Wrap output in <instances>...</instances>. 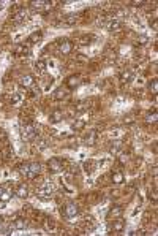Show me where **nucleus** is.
I'll return each instance as SVG.
<instances>
[{
    "label": "nucleus",
    "mask_w": 158,
    "mask_h": 236,
    "mask_svg": "<svg viewBox=\"0 0 158 236\" xmlns=\"http://www.w3.org/2000/svg\"><path fill=\"white\" fill-rule=\"evenodd\" d=\"M40 171H41V165L36 163V162H33V163H25V165L21 167V173H22L27 179H35V178L40 174Z\"/></svg>",
    "instance_id": "obj_1"
},
{
    "label": "nucleus",
    "mask_w": 158,
    "mask_h": 236,
    "mask_svg": "<svg viewBox=\"0 0 158 236\" xmlns=\"http://www.w3.org/2000/svg\"><path fill=\"white\" fill-rule=\"evenodd\" d=\"M21 135H22V140L24 141H32V140H35V136L38 135V129H36V125L35 124H25V125H22V130H21Z\"/></svg>",
    "instance_id": "obj_2"
},
{
    "label": "nucleus",
    "mask_w": 158,
    "mask_h": 236,
    "mask_svg": "<svg viewBox=\"0 0 158 236\" xmlns=\"http://www.w3.org/2000/svg\"><path fill=\"white\" fill-rule=\"evenodd\" d=\"M62 214H63V217H66V219H73V217H76V216L79 214V208H77L76 203H68V205L63 206Z\"/></svg>",
    "instance_id": "obj_3"
},
{
    "label": "nucleus",
    "mask_w": 158,
    "mask_h": 236,
    "mask_svg": "<svg viewBox=\"0 0 158 236\" xmlns=\"http://www.w3.org/2000/svg\"><path fill=\"white\" fill-rule=\"evenodd\" d=\"M48 167H49V171H52V173H59L60 170H62V160L60 159H51L49 162H48Z\"/></svg>",
    "instance_id": "obj_4"
},
{
    "label": "nucleus",
    "mask_w": 158,
    "mask_h": 236,
    "mask_svg": "<svg viewBox=\"0 0 158 236\" xmlns=\"http://www.w3.org/2000/svg\"><path fill=\"white\" fill-rule=\"evenodd\" d=\"M33 76L32 74H24V76H21V80H19V86L21 87H32L33 86Z\"/></svg>",
    "instance_id": "obj_5"
},
{
    "label": "nucleus",
    "mask_w": 158,
    "mask_h": 236,
    "mask_svg": "<svg viewBox=\"0 0 158 236\" xmlns=\"http://www.w3.org/2000/svg\"><path fill=\"white\" fill-rule=\"evenodd\" d=\"M29 54H30V49H29L25 45L19 43V45H16V46H14V56L22 57V56H29Z\"/></svg>",
    "instance_id": "obj_6"
},
{
    "label": "nucleus",
    "mask_w": 158,
    "mask_h": 236,
    "mask_svg": "<svg viewBox=\"0 0 158 236\" xmlns=\"http://www.w3.org/2000/svg\"><path fill=\"white\" fill-rule=\"evenodd\" d=\"M124 228H125V220L120 219V217H117V219L114 220V223L111 225V230H114V231H117V233H120Z\"/></svg>",
    "instance_id": "obj_7"
},
{
    "label": "nucleus",
    "mask_w": 158,
    "mask_h": 236,
    "mask_svg": "<svg viewBox=\"0 0 158 236\" xmlns=\"http://www.w3.org/2000/svg\"><path fill=\"white\" fill-rule=\"evenodd\" d=\"M122 212H124V209H122V206H112L111 209H109V212H108V219H117V217H120L122 216Z\"/></svg>",
    "instance_id": "obj_8"
},
{
    "label": "nucleus",
    "mask_w": 158,
    "mask_h": 236,
    "mask_svg": "<svg viewBox=\"0 0 158 236\" xmlns=\"http://www.w3.org/2000/svg\"><path fill=\"white\" fill-rule=\"evenodd\" d=\"M95 141H97V130H90L89 133H86V136H84V143L86 144L93 146Z\"/></svg>",
    "instance_id": "obj_9"
},
{
    "label": "nucleus",
    "mask_w": 158,
    "mask_h": 236,
    "mask_svg": "<svg viewBox=\"0 0 158 236\" xmlns=\"http://www.w3.org/2000/svg\"><path fill=\"white\" fill-rule=\"evenodd\" d=\"M25 227H27V220L22 219V217L13 220V223H11V230H24Z\"/></svg>",
    "instance_id": "obj_10"
},
{
    "label": "nucleus",
    "mask_w": 158,
    "mask_h": 236,
    "mask_svg": "<svg viewBox=\"0 0 158 236\" xmlns=\"http://www.w3.org/2000/svg\"><path fill=\"white\" fill-rule=\"evenodd\" d=\"M62 119H63V113H62L60 109L52 111V113H51V116H49V121H51L52 124H57V122H60Z\"/></svg>",
    "instance_id": "obj_11"
},
{
    "label": "nucleus",
    "mask_w": 158,
    "mask_h": 236,
    "mask_svg": "<svg viewBox=\"0 0 158 236\" xmlns=\"http://www.w3.org/2000/svg\"><path fill=\"white\" fill-rule=\"evenodd\" d=\"M43 40V32L41 30H36V32H33L30 36H29V43H38V41H41Z\"/></svg>",
    "instance_id": "obj_12"
},
{
    "label": "nucleus",
    "mask_w": 158,
    "mask_h": 236,
    "mask_svg": "<svg viewBox=\"0 0 158 236\" xmlns=\"http://www.w3.org/2000/svg\"><path fill=\"white\" fill-rule=\"evenodd\" d=\"M27 16H29V11H27L25 8H22L19 13H16V16H14V22H16V24H21V22H24V21L27 19Z\"/></svg>",
    "instance_id": "obj_13"
},
{
    "label": "nucleus",
    "mask_w": 158,
    "mask_h": 236,
    "mask_svg": "<svg viewBox=\"0 0 158 236\" xmlns=\"http://www.w3.org/2000/svg\"><path fill=\"white\" fill-rule=\"evenodd\" d=\"M59 49H60V52L68 54V52L71 51V43H70L68 40H60V43H59Z\"/></svg>",
    "instance_id": "obj_14"
},
{
    "label": "nucleus",
    "mask_w": 158,
    "mask_h": 236,
    "mask_svg": "<svg viewBox=\"0 0 158 236\" xmlns=\"http://www.w3.org/2000/svg\"><path fill=\"white\" fill-rule=\"evenodd\" d=\"M46 5H49V2H46V0H33V2H30V7L35 10H43Z\"/></svg>",
    "instance_id": "obj_15"
},
{
    "label": "nucleus",
    "mask_w": 158,
    "mask_h": 236,
    "mask_svg": "<svg viewBox=\"0 0 158 236\" xmlns=\"http://www.w3.org/2000/svg\"><path fill=\"white\" fill-rule=\"evenodd\" d=\"M16 195H18V196H21V198H25V196L29 195V189H27V185H25V184H19V185H18V189H16Z\"/></svg>",
    "instance_id": "obj_16"
},
{
    "label": "nucleus",
    "mask_w": 158,
    "mask_h": 236,
    "mask_svg": "<svg viewBox=\"0 0 158 236\" xmlns=\"http://www.w3.org/2000/svg\"><path fill=\"white\" fill-rule=\"evenodd\" d=\"M52 190H54V189H52V185H51V184H46L43 189H40V190H38V195H40V196H43V198H46L48 195H51V193H52Z\"/></svg>",
    "instance_id": "obj_17"
},
{
    "label": "nucleus",
    "mask_w": 158,
    "mask_h": 236,
    "mask_svg": "<svg viewBox=\"0 0 158 236\" xmlns=\"http://www.w3.org/2000/svg\"><path fill=\"white\" fill-rule=\"evenodd\" d=\"M120 147H122V143H120V141H112V143H111V147H109V154H111V155H117L118 151H120Z\"/></svg>",
    "instance_id": "obj_18"
},
{
    "label": "nucleus",
    "mask_w": 158,
    "mask_h": 236,
    "mask_svg": "<svg viewBox=\"0 0 158 236\" xmlns=\"http://www.w3.org/2000/svg\"><path fill=\"white\" fill-rule=\"evenodd\" d=\"M66 95H68V91H66L65 87H59V89L55 91V94H54V98H55V100H63Z\"/></svg>",
    "instance_id": "obj_19"
},
{
    "label": "nucleus",
    "mask_w": 158,
    "mask_h": 236,
    "mask_svg": "<svg viewBox=\"0 0 158 236\" xmlns=\"http://www.w3.org/2000/svg\"><path fill=\"white\" fill-rule=\"evenodd\" d=\"M112 182H114V184H122V182H124V174H122L120 171L112 173Z\"/></svg>",
    "instance_id": "obj_20"
},
{
    "label": "nucleus",
    "mask_w": 158,
    "mask_h": 236,
    "mask_svg": "<svg viewBox=\"0 0 158 236\" xmlns=\"http://www.w3.org/2000/svg\"><path fill=\"white\" fill-rule=\"evenodd\" d=\"M120 80H122L124 83H130V81L133 80V73H131L130 70H127V71H124V73L120 74Z\"/></svg>",
    "instance_id": "obj_21"
},
{
    "label": "nucleus",
    "mask_w": 158,
    "mask_h": 236,
    "mask_svg": "<svg viewBox=\"0 0 158 236\" xmlns=\"http://www.w3.org/2000/svg\"><path fill=\"white\" fill-rule=\"evenodd\" d=\"M106 27H108V30H117L118 27H120V22H118L117 19H111V21L106 24Z\"/></svg>",
    "instance_id": "obj_22"
},
{
    "label": "nucleus",
    "mask_w": 158,
    "mask_h": 236,
    "mask_svg": "<svg viewBox=\"0 0 158 236\" xmlns=\"http://www.w3.org/2000/svg\"><path fill=\"white\" fill-rule=\"evenodd\" d=\"M77 84H79V76H71L70 80H68V84H66V86H68L70 89H74Z\"/></svg>",
    "instance_id": "obj_23"
},
{
    "label": "nucleus",
    "mask_w": 158,
    "mask_h": 236,
    "mask_svg": "<svg viewBox=\"0 0 158 236\" xmlns=\"http://www.w3.org/2000/svg\"><path fill=\"white\" fill-rule=\"evenodd\" d=\"M84 111H87V103H86V102H81V103L76 106V113L81 114V113H84Z\"/></svg>",
    "instance_id": "obj_24"
},
{
    "label": "nucleus",
    "mask_w": 158,
    "mask_h": 236,
    "mask_svg": "<svg viewBox=\"0 0 158 236\" xmlns=\"http://www.w3.org/2000/svg\"><path fill=\"white\" fill-rule=\"evenodd\" d=\"M10 198H11V192H8V190H3V193L0 195V201H3V203H7Z\"/></svg>",
    "instance_id": "obj_25"
},
{
    "label": "nucleus",
    "mask_w": 158,
    "mask_h": 236,
    "mask_svg": "<svg viewBox=\"0 0 158 236\" xmlns=\"http://www.w3.org/2000/svg\"><path fill=\"white\" fill-rule=\"evenodd\" d=\"M149 89H150L153 94L158 92V83H156V80H152V81L149 83Z\"/></svg>",
    "instance_id": "obj_26"
},
{
    "label": "nucleus",
    "mask_w": 158,
    "mask_h": 236,
    "mask_svg": "<svg viewBox=\"0 0 158 236\" xmlns=\"http://www.w3.org/2000/svg\"><path fill=\"white\" fill-rule=\"evenodd\" d=\"M35 68H36L38 71H43V70L46 68V62H45V60H36V63H35Z\"/></svg>",
    "instance_id": "obj_27"
},
{
    "label": "nucleus",
    "mask_w": 158,
    "mask_h": 236,
    "mask_svg": "<svg viewBox=\"0 0 158 236\" xmlns=\"http://www.w3.org/2000/svg\"><path fill=\"white\" fill-rule=\"evenodd\" d=\"M156 119H158L156 111H153V113H150V114L147 116V122H156Z\"/></svg>",
    "instance_id": "obj_28"
},
{
    "label": "nucleus",
    "mask_w": 158,
    "mask_h": 236,
    "mask_svg": "<svg viewBox=\"0 0 158 236\" xmlns=\"http://www.w3.org/2000/svg\"><path fill=\"white\" fill-rule=\"evenodd\" d=\"M76 19H77V16H76V14H68V16H66V19H65V22H66V24H74V22H76Z\"/></svg>",
    "instance_id": "obj_29"
},
{
    "label": "nucleus",
    "mask_w": 158,
    "mask_h": 236,
    "mask_svg": "<svg viewBox=\"0 0 158 236\" xmlns=\"http://www.w3.org/2000/svg\"><path fill=\"white\" fill-rule=\"evenodd\" d=\"M84 124H86V121H77V122L73 125V130H81V129L84 127Z\"/></svg>",
    "instance_id": "obj_30"
},
{
    "label": "nucleus",
    "mask_w": 158,
    "mask_h": 236,
    "mask_svg": "<svg viewBox=\"0 0 158 236\" xmlns=\"http://www.w3.org/2000/svg\"><path fill=\"white\" fill-rule=\"evenodd\" d=\"M54 227H55L54 220H52V219H46V228H48V230H54Z\"/></svg>",
    "instance_id": "obj_31"
},
{
    "label": "nucleus",
    "mask_w": 158,
    "mask_h": 236,
    "mask_svg": "<svg viewBox=\"0 0 158 236\" xmlns=\"http://www.w3.org/2000/svg\"><path fill=\"white\" fill-rule=\"evenodd\" d=\"M7 138H8V135H7V132L5 130H0V141H7Z\"/></svg>",
    "instance_id": "obj_32"
},
{
    "label": "nucleus",
    "mask_w": 158,
    "mask_h": 236,
    "mask_svg": "<svg viewBox=\"0 0 158 236\" xmlns=\"http://www.w3.org/2000/svg\"><path fill=\"white\" fill-rule=\"evenodd\" d=\"M84 168H86V173H87V174H90V173L93 171V170H92V163H87V162H86V163H84Z\"/></svg>",
    "instance_id": "obj_33"
},
{
    "label": "nucleus",
    "mask_w": 158,
    "mask_h": 236,
    "mask_svg": "<svg viewBox=\"0 0 158 236\" xmlns=\"http://www.w3.org/2000/svg\"><path fill=\"white\" fill-rule=\"evenodd\" d=\"M19 100H21V97H19V94H14V95L11 97V103H13V105H16V103H18Z\"/></svg>",
    "instance_id": "obj_34"
},
{
    "label": "nucleus",
    "mask_w": 158,
    "mask_h": 236,
    "mask_svg": "<svg viewBox=\"0 0 158 236\" xmlns=\"http://www.w3.org/2000/svg\"><path fill=\"white\" fill-rule=\"evenodd\" d=\"M145 2H142V0H139V2H138V0H134V2H131V5L133 7H142Z\"/></svg>",
    "instance_id": "obj_35"
},
{
    "label": "nucleus",
    "mask_w": 158,
    "mask_h": 236,
    "mask_svg": "<svg viewBox=\"0 0 158 236\" xmlns=\"http://www.w3.org/2000/svg\"><path fill=\"white\" fill-rule=\"evenodd\" d=\"M150 200H152V201H156V192H155V190L150 192Z\"/></svg>",
    "instance_id": "obj_36"
},
{
    "label": "nucleus",
    "mask_w": 158,
    "mask_h": 236,
    "mask_svg": "<svg viewBox=\"0 0 158 236\" xmlns=\"http://www.w3.org/2000/svg\"><path fill=\"white\" fill-rule=\"evenodd\" d=\"M152 29H153V30H156V29H158V21H156V19H153V22H152Z\"/></svg>",
    "instance_id": "obj_37"
},
{
    "label": "nucleus",
    "mask_w": 158,
    "mask_h": 236,
    "mask_svg": "<svg viewBox=\"0 0 158 236\" xmlns=\"http://www.w3.org/2000/svg\"><path fill=\"white\" fill-rule=\"evenodd\" d=\"M40 149H46V141H40Z\"/></svg>",
    "instance_id": "obj_38"
},
{
    "label": "nucleus",
    "mask_w": 158,
    "mask_h": 236,
    "mask_svg": "<svg viewBox=\"0 0 158 236\" xmlns=\"http://www.w3.org/2000/svg\"><path fill=\"white\" fill-rule=\"evenodd\" d=\"M147 43V38L145 36H141V45H145Z\"/></svg>",
    "instance_id": "obj_39"
},
{
    "label": "nucleus",
    "mask_w": 158,
    "mask_h": 236,
    "mask_svg": "<svg viewBox=\"0 0 158 236\" xmlns=\"http://www.w3.org/2000/svg\"><path fill=\"white\" fill-rule=\"evenodd\" d=\"M3 190H5L3 187H0V195H2V193H3Z\"/></svg>",
    "instance_id": "obj_40"
},
{
    "label": "nucleus",
    "mask_w": 158,
    "mask_h": 236,
    "mask_svg": "<svg viewBox=\"0 0 158 236\" xmlns=\"http://www.w3.org/2000/svg\"><path fill=\"white\" fill-rule=\"evenodd\" d=\"M0 228H2V219H0Z\"/></svg>",
    "instance_id": "obj_41"
}]
</instances>
